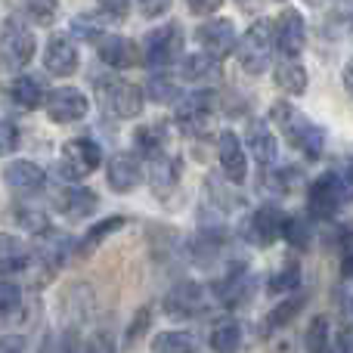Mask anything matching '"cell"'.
<instances>
[{
    "instance_id": "1",
    "label": "cell",
    "mask_w": 353,
    "mask_h": 353,
    "mask_svg": "<svg viewBox=\"0 0 353 353\" xmlns=\"http://www.w3.org/2000/svg\"><path fill=\"white\" fill-rule=\"evenodd\" d=\"M273 121L279 124L282 134L288 137L292 149H298L304 159H319V155H323L325 134H323V128H316V124H313L307 115L294 112L292 105L279 103V105H273Z\"/></svg>"
},
{
    "instance_id": "2",
    "label": "cell",
    "mask_w": 353,
    "mask_h": 353,
    "mask_svg": "<svg viewBox=\"0 0 353 353\" xmlns=\"http://www.w3.org/2000/svg\"><path fill=\"white\" fill-rule=\"evenodd\" d=\"M279 47L276 41V22L270 19H257L248 25V31L239 41V65L248 74H263L273 62V50Z\"/></svg>"
},
{
    "instance_id": "3",
    "label": "cell",
    "mask_w": 353,
    "mask_h": 353,
    "mask_svg": "<svg viewBox=\"0 0 353 353\" xmlns=\"http://www.w3.org/2000/svg\"><path fill=\"white\" fill-rule=\"evenodd\" d=\"M350 199H353V168H344V171H329L319 176L310 186L307 205H310L313 217L329 220V217H335L338 208Z\"/></svg>"
},
{
    "instance_id": "4",
    "label": "cell",
    "mask_w": 353,
    "mask_h": 353,
    "mask_svg": "<svg viewBox=\"0 0 353 353\" xmlns=\"http://www.w3.org/2000/svg\"><path fill=\"white\" fill-rule=\"evenodd\" d=\"M180 56H183V28L176 22L159 25L143 41V59L152 68L174 65V62H180Z\"/></svg>"
},
{
    "instance_id": "5",
    "label": "cell",
    "mask_w": 353,
    "mask_h": 353,
    "mask_svg": "<svg viewBox=\"0 0 353 353\" xmlns=\"http://www.w3.org/2000/svg\"><path fill=\"white\" fill-rule=\"evenodd\" d=\"M103 161V149L99 143H93L90 137H74L62 146V159H59V168L68 180H84L87 174H93Z\"/></svg>"
},
{
    "instance_id": "6",
    "label": "cell",
    "mask_w": 353,
    "mask_h": 353,
    "mask_svg": "<svg viewBox=\"0 0 353 353\" xmlns=\"http://www.w3.org/2000/svg\"><path fill=\"white\" fill-rule=\"evenodd\" d=\"M99 93H103V105L112 118H137L143 112V90L134 81H99Z\"/></svg>"
},
{
    "instance_id": "7",
    "label": "cell",
    "mask_w": 353,
    "mask_h": 353,
    "mask_svg": "<svg viewBox=\"0 0 353 353\" xmlns=\"http://www.w3.org/2000/svg\"><path fill=\"white\" fill-rule=\"evenodd\" d=\"M195 41L201 43V53L214 56L217 62H223L226 56L236 50L239 34H236V25L230 19H208L195 28Z\"/></svg>"
},
{
    "instance_id": "8",
    "label": "cell",
    "mask_w": 353,
    "mask_h": 353,
    "mask_svg": "<svg viewBox=\"0 0 353 353\" xmlns=\"http://www.w3.org/2000/svg\"><path fill=\"white\" fill-rule=\"evenodd\" d=\"M3 68H25L31 62V56H34L37 43H34V34H31L28 28H25L22 22H16V19H6L3 22Z\"/></svg>"
},
{
    "instance_id": "9",
    "label": "cell",
    "mask_w": 353,
    "mask_h": 353,
    "mask_svg": "<svg viewBox=\"0 0 353 353\" xmlns=\"http://www.w3.org/2000/svg\"><path fill=\"white\" fill-rule=\"evenodd\" d=\"M87 109H90V103H87V97L78 87H56V90H50L47 99H43V112L59 124L81 121V118L87 115Z\"/></svg>"
},
{
    "instance_id": "10",
    "label": "cell",
    "mask_w": 353,
    "mask_h": 353,
    "mask_svg": "<svg viewBox=\"0 0 353 353\" xmlns=\"http://www.w3.org/2000/svg\"><path fill=\"white\" fill-rule=\"evenodd\" d=\"M81 65V53H78V43H74L72 34H53L43 50V68L56 78H68L74 74Z\"/></svg>"
},
{
    "instance_id": "11",
    "label": "cell",
    "mask_w": 353,
    "mask_h": 353,
    "mask_svg": "<svg viewBox=\"0 0 353 353\" xmlns=\"http://www.w3.org/2000/svg\"><path fill=\"white\" fill-rule=\"evenodd\" d=\"M285 223H288L285 214H282L279 208L267 205L251 214L248 223L242 226V232L248 236V242H254V245H273L279 236H285Z\"/></svg>"
},
{
    "instance_id": "12",
    "label": "cell",
    "mask_w": 353,
    "mask_h": 353,
    "mask_svg": "<svg viewBox=\"0 0 353 353\" xmlns=\"http://www.w3.org/2000/svg\"><path fill=\"white\" fill-rule=\"evenodd\" d=\"M276 41H279V53L285 59H298L307 47V22L298 10H285L276 22Z\"/></svg>"
},
{
    "instance_id": "13",
    "label": "cell",
    "mask_w": 353,
    "mask_h": 353,
    "mask_svg": "<svg viewBox=\"0 0 353 353\" xmlns=\"http://www.w3.org/2000/svg\"><path fill=\"white\" fill-rule=\"evenodd\" d=\"M205 307H208V292L199 282H180L165 298V310L176 319H192L195 313H201Z\"/></svg>"
},
{
    "instance_id": "14",
    "label": "cell",
    "mask_w": 353,
    "mask_h": 353,
    "mask_svg": "<svg viewBox=\"0 0 353 353\" xmlns=\"http://www.w3.org/2000/svg\"><path fill=\"white\" fill-rule=\"evenodd\" d=\"M97 50H99V59L112 68H134L140 62H146L143 59V50L130 37H121V34H105L97 43Z\"/></svg>"
},
{
    "instance_id": "15",
    "label": "cell",
    "mask_w": 353,
    "mask_h": 353,
    "mask_svg": "<svg viewBox=\"0 0 353 353\" xmlns=\"http://www.w3.org/2000/svg\"><path fill=\"white\" fill-rule=\"evenodd\" d=\"M105 176H109V186L115 192H134L143 183V161L134 152H118L109 159Z\"/></svg>"
},
{
    "instance_id": "16",
    "label": "cell",
    "mask_w": 353,
    "mask_h": 353,
    "mask_svg": "<svg viewBox=\"0 0 353 353\" xmlns=\"http://www.w3.org/2000/svg\"><path fill=\"white\" fill-rule=\"evenodd\" d=\"M217 159H220V168L223 174L230 176L232 183H242L245 174H248V165H245V149L239 143V137L232 130H220L217 137Z\"/></svg>"
},
{
    "instance_id": "17",
    "label": "cell",
    "mask_w": 353,
    "mask_h": 353,
    "mask_svg": "<svg viewBox=\"0 0 353 353\" xmlns=\"http://www.w3.org/2000/svg\"><path fill=\"white\" fill-rule=\"evenodd\" d=\"M208 115H211V93H192L176 105V124L186 134H199L205 128Z\"/></svg>"
},
{
    "instance_id": "18",
    "label": "cell",
    "mask_w": 353,
    "mask_h": 353,
    "mask_svg": "<svg viewBox=\"0 0 353 353\" xmlns=\"http://www.w3.org/2000/svg\"><path fill=\"white\" fill-rule=\"evenodd\" d=\"M56 208L65 217H87V214L97 211V192H90L84 186H68L56 195Z\"/></svg>"
},
{
    "instance_id": "19",
    "label": "cell",
    "mask_w": 353,
    "mask_h": 353,
    "mask_svg": "<svg viewBox=\"0 0 353 353\" xmlns=\"http://www.w3.org/2000/svg\"><path fill=\"white\" fill-rule=\"evenodd\" d=\"M273 81L288 97H304L307 93V68L301 65L298 59H282L279 65L273 68Z\"/></svg>"
},
{
    "instance_id": "20",
    "label": "cell",
    "mask_w": 353,
    "mask_h": 353,
    "mask_svg": "<svg viewBox=\"0 0 353 353\" xmlns=\"http://www.w3.org/2000/svg\"><path fill=\"white\" fill-rule=\"evenodd\" d=\"M176 180H180V165H176L174 155H159V159L149 161V183H152L155 195H161L165 199L168 192H174Z\"/></svg>"
},
{
    "instance_id": "21",
    "label": "cell",
    "mask_w": 353,
    "mask_h": 353,
    "mask_svg": "<svg viewBox=\"0 0 353 353\" xmlns=\"http://www.w3.org/2000/svg\"><path fill=\"white\" fill-rule=\"evenodd\" d=\"M6 93H10V99L19 105V109H37V105H43V99H47L41 81L31 78V74H19V78H12Z\"/></svg>"
},
{
    "instance_id": "22",
    "label": "cell",
    "mask_w": 353,
    "mask_h": 353,
    "mask_svg": "<svg viewBox=\"0 0 353 353\" xmlns=\"http://www.w3.org/2000/svg\"><path fill=\"white\" fill-rule=\"evenodd\" d=\"M6 183H10L12 189H19V192H34V189L43 186V168H37L34 161H12V165H6Z\"/></svg>"
},
{
    "instance_id": "23",
    "label": "cell",
    "mask_w": 353,
    "mask_h": 353,
    "mask_svg": "<svg viewBox=\"0 0 353 353\" xmlns=\"http://www.w3.org/2000/svg\"><path fill=\"white\" fill-rule=\"evenodd\" d=\"M248 149H251V155H254L261 165H273L279 146H276V137L270 134V124H263V121L251 124L248 128Z\"/></svg>"
},
{
    "instance_id": "24",
    "label": "cell",
    "mask_w": 353,
    "mask_h": 353,
    "mask_svg": "<svg viewBox=\"0 0 353 353\" xmlns=\"http://www.w3.org/2000/svg\"><path fill=\"white\" fill-rule=\"evenodd\" d=\"M208 341H211V350L217 353H236L239 341H242V329L236 319H217L208 332Z\"/></svg>"
},
{
    "instance_id": "25",
    "label": "cell",
    "mask_w": 353,
    "mask_h": 353,
    "mask_svg": "<svg viewBox=\"0 0 353 353\" xmlns=\"http://www.w3.org/2000/svg\"><path fill=\"white\" fill-rule=\"evenodd\" d=\"M165 143H168V134L161 124H146V128H140L134 134V146L140 155H146L149 161L159 159V155H165Z\"/></svg>"
},
{
    "instance_id": "26",
    "label": "cell",
    "mask_w": 353,
    "mask_h": 353,
    "mask_svg": "<svg viewBox=\"0 0 353 353\" xmlns=\"http://www.w3.org/2000/svg\"><path fill=\"white\" fill-rule=\"evenodd\" d=\"M217 288H220L217 294L223 304H239V301L248 298V276H245L242 267H232L230 273L217 282Z\"/></svg>"
},
{
    "instance_id": "27",
    "label": "cell",
    "mask_w": 353,
    "mask_h": 353,
    "mask_svg": "<svg viewBox=\"0 0 353 353\" xmlns=\"http://www.w3.org/2000/svg\"><path fill=\"white\" fill-rule=\"evenodd\" d=\"M217 65L220 62L214 59V56L192 53V56H186V59H180V74L186 81H205V78H211V74H217Z\"/></svg>"
},
{
    "instance_id": "28",
    "label": "cell",
    "mask_w": 353,
    "mask_h": 353,
    "mask_svg": "<svg viewBox=\"0 0 353 353\" xmlns=\"http://www.w3.org/2000/svg\"><path fill=\"white\" fill-rule=\"evenodd\" d=\"M155 353H195V338L189 332H161L152 341Z\"/></svg>"
},
{
    "instance_id": "29",
    "label": "cell",
    "mask_w": 353,
    "mask_h": 353,
    "mask_svg": "<svg viewBox=\"0 0 353 353\" xmlns=\"http://www.w3.org/2000/svg\"><path fill=\"white\" fill-rule=\"evenodd\" d=\"M22 10L34 25L47 28L59 19V0H22Z\"/></svg>"
},
{
    "instance_id": "30",
    "label": "cell",
    "mask_w": 353,
    "mask_h": 353,
    "mask_svg": "<svg viewBox=\"0 0 353 353\" xmlns=\"http://www.w3.org/2000/svg\"><path fill=\"white\" fill-rule=\"evenodd\" d=\"M109 12H103V16H97V12H90V16H78L72 22V31L78 37H84V41H93V43H99L105 37V31H103V25L109 22Z\"/></svg>"
},
{
    "instance_id": "31",
    "label": "cell",
    "mask_w": 353,
    "mask_h": 353,
    "mask_svg": "<svg viewBox=\"0 0 353 353\" xmlns=\"http://www.w3.org/2000/svg\"><path fill=\"white\" fill-rule=\"evenodd\" d=\"M325 31H329L332 37H353V0H341L338 3V10L332 12V19L325 22Z\"/></svg>"
},
{
    "instance_id": "32",
    "label": "cell",
    "mask_w": 353,
    "mask_h": 353,
    "mask_svg": "<svg viewBox=\"0 0 353 353\" xmlns=\"http://www.w3.org/2000/svg\"><path fill=\"white\" fill-rule=\"evenodd\" d=\"M304 344H307V353H329V347H332V341H329V319H325V316L313 319L310 329H307Z\"/></svg>"
},
{
    "instance_id": "33",
    "label": "cell",
    "mask_w": 353,
    "mask_h": 353,
    "mask_svg": "<svg viewBox=\"0 0 353 353\" xmlns=\"http://www.w3.org/2000/svg\"><path fill=\"white\" fill-rule=\"evenodd\" d=\"M31 263V251H25L22 245H16L12 239H3V273H19V270H28Z\"/></svg>"
},
{
    "instance_id": "34",
    "label": "cell",
    "mask_w": 353,
    "mask_h": 353,
    "mask_svg": "<svg viewBox=\"0 0 353 353\" xmlns=\"http://www.w3.org/2000/svg\"><path fill=\"white\" fill-rule=\"evenodd\" d=\"M146 97L155 99V103H171V99L180 97V90H176V84H174L171 78H165V74H155V78L146 84Z\"/></svg>"
},
{
    "instance_id": "35",
    "label": "cell",
    "mask_w": 353,
    "mask_h": 353,
    "mask_svg": "<svg viewBox=\"0 0 353 353\" xmlns=\"http://www.w3.org/2000/svg\"><path fill=\"white\" fill-rule=\"evenodd\" d=\"M301 304H304V298H292V301H285V304H279L273 313L267 316V325H263V332H276V329H282V325L288 323V319L294 316V313L301 310Z\"/></svg>"
},
{
    "instance_id": "36",
    "label": "cell",
    "mask_w": 353,
    "mask_h": 353,
    "mask_svg": "<svg viewBox=\"0 0 353 353\" xmlns=\"http://www.w3.org/2000/svg\"><path fill=\"white\" fill-rule=\"evenodd\" d=\"M124 226V217H109V220H103L99 226H93L90 232L84 236V242H81V251H90V248H97L99 242H103L109 232H115V230H121Z\"/></svg>"
},
{
    "instance_id": "37",
    "label": "cell",
    "mask_w": 353,
    "mask_h": 353,
    "mask_svg": "<svg viewBox=\"0 0 353 353\" xmlns=\"http://www.w3.org/2000/svg\"><path fill=\"white\" fill-rule=\"evenodd\" d=\"M298 282H301L298 267L285 263V267H282V273H276L273 279H270V288H273V292H294V288H298Z\"/></svg>"
},
{
    "instance_id": "38",
    "label": "cell",
    "mask_w": 353,
    "mask_h": 353,
    "mask_svg": "<svg viewBox=\"0 0 353 353\" xmlns=\"http://www.w3.org/2000/svg\"><path fill=\"white\" fill-rule=\"evenodd\" d=\"M137 3H140V12L146 19H159V16H165V12L171 10L174 0H137Z\"/></svg>"
},
{
    "instance_id": "39",
    "label": "cell",
    "mask_w": 353,
    "mask_h": 353,
    "mask_svg": "<svg viewBox=\"0 0 353 353\" xmlns=\"http://www.w3.org/2000/svg\"><path fill=\"white\" fill-rule=\"evenodd\" d=\"M285 239L288 242H298V245H307V226L301 223L298 217H288V223H285Z\"/></svg>"
},
{
    "instance_id": "40",
    "label": "cell",
    "mask_w": 353,
    "mask_h": 353,
    "mask_svg": "<svg viewBox=\"0 0 353 353\" xmlns=\"http://www.w3.org/2000/svg\"><path fill=\"white\" fill-rule=\"evenodd\" d=\"M84 353H115V344H112V338L105 335V332H99V335H93L90 341H87Z\"/></svg>"
},
{
    "instance_id": "41",
    "label": "cell",
    "mask_w": 353,
    "mask_h": 353,
    "mask_svg": "<svg viewBox=\"0 0 353 353\" xmlns=\"http://www.w3.org/2000/svg\"><path fill=\"white\" fill-rule=\"evenodd\" d=\"M220 3L223 0H186L189 12H195V16H211L214 10H220Z\"/></svg>"
},
{
    "instance_id": "42",
    "label": "cell",
    "mask_w": 353,
    "mask_h": 353,
    "mask_svg": "<svg viewBox=\"0 0 353 353\" xmlns=\"http://www.w3.org/2000/svg\"><path fill=\"white\" fill-rule=\"evenodd\" d=\"M99 6H103V12H109L112 19H124V12H128L130 0H97Z\"/></svg>"
},
{
    "instance_id": "43",
    "label": "cell",
    "mask_w": 353,
    "mask_h": 353,
    "mask_svg": "<svg viewBox=\"0 0 353 353\" xmlns=\"http://www.w3.org/2000/svg\"><path fill=\"white\" fill-rule=\"evenodd\" d=\"M16 124L10 121V118H6L3 121V152H12V146H16Z\"/></svg>"
},
{
    "instance_id": "44",
    "label": "cell",
    "mask_w": 353,
    "mask_h": 353,
    "mask_svg": "<svg viewBox=\"0 0 353 353\" xmlns=\"http://www.w3.org/2000/svg\"><path fill=\"white\" fill-rule=\"evenodd\" d=\"M341 81H344V90L353 97V59L344 65V72H341Z\"/></svg>"
},
{
    "instance_id": "45",
    "label": "cell",
    "mask_w": 353,
    "mask_h": 353,
    "mask_svg": "<svg viewBox=\"0 0 353 353\" xmlns=\"http://www.w3.org/2000/svg\"><path fill=\"white\" fill-rule=\"evenodd\" d=\"M19 350H22L19 338H3V353H19Z\"/></svg>"
},
{
    "instance_id": "46",
    "label": "cell",
    "mask_w": 353,
    "mask_h": 353,
    "mask_svg": "<svg viewBox=\"0 0 353 353\" xmlns=\"http://www.w3.org/2000/svg\"><path fill=\"white\" fill-rule=\"evenodd\" d=\"M310 6H323V3H329V0H307Z\"/></svg>"
}]
</instances>
